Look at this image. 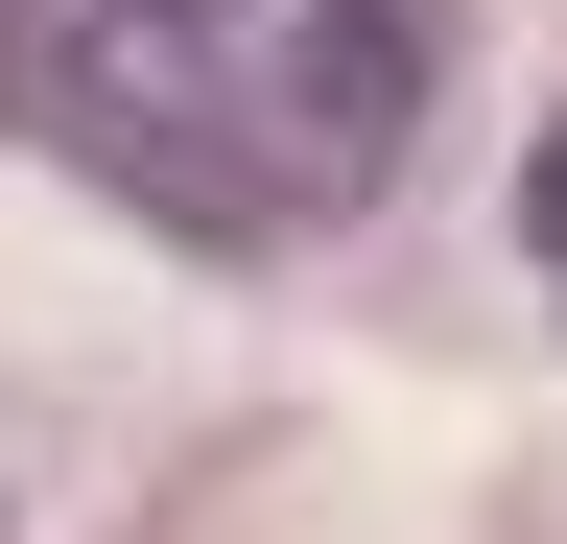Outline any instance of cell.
<instances>
[{
  "label": "cell",
  "mask_w": 567,
  "mask_h": 544,
  "mask_svg": "<svg viewBox=\"0 0 567 544\" xmlns=\"http://www.w3.org/2000/svg\"><path fill=\"white\" fill-rule=\"evenodd\" d=\"M520 260H544V308H567V119L520 143Z\"/></svg>",
  "instance_id": "7a4b0ae2"
},
{
  "label": "cell",
  "mask_w": 567,
  "mask_h": 544,
  "mask_svg": "<svg viewBox=\"0 0 567 544\" xmlns=\"http://www.w3.org/2000/svg\"><path fill=\"white\" fill-rule=\"evenodd\" d=\"M425 72H450V0H0V143H48L189 260L379 214Z\"/></svg>",
  "instance_id": "6da1fadb"
}]
</instances>
